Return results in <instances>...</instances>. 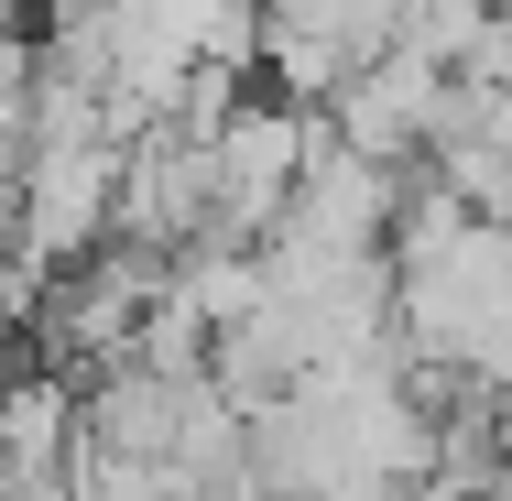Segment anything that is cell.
Masks as SVG:
<instances>
[{"mask_svg": "<svg viewBox=\"0 0 512 501\" xmlns=\"http://www.w3.org/2000/svg\"><path fill=\"white\" fill-rule=\"evenodd\" d=\"M0 491H33V480H77L88 469V414L66 371H11L0 382Z\"/></svg>", "mask_w": 512, "mask_h": 501, "instance_id": "obj_5", "label": "cell"}, {"mask_svg": "<svg viewBox=\"0 0 512 501\" xmlns=\"http://www.w3.org/2000/svg\"><path fill=\"white\" fill-rule=\"evenodd\" d=\"M316 131H327V109H295V99H273V88H251V99L229 109V131L207 142V229L262 251L284 229L295 186H306Z\"/></svg>", "mask_w": 512, "mask_h": 501, "instance_id": "obj_1", "label": "cell"}, {"mask_svg": "<svg viewBox=\"0 0 512 501\" xmlns=\"http://www.w3.org/2000/svg\"><path fill=\"white\" fill-rule=\"evenodd\" d=\"M447 66L436 55H414V44H393L382 66H360L338 99H327V142L338 153H360V164H425V142H436V120H447Z\"/></svg>", "mask_w": 512, "mask_h": 501, "instance_id": "obj_4", "label": "cell"}, {"mask_svg": "<svg viewBox=\"0 0 512 501\" xmlns=\"http://www.w3.org/2000/svg\"><path fill=\"white\" fill-rule=\"evenodd\" d=\"M404 44V0H262V66L273 99L327 109L360 66H382Z\"/></svg>", "mask_w": 512, "mask_h": 501, "instance_id": "obj_3", "label": "cell"}, {"mask_svg": "<svg viewBox=\"0 0 512 501\" xmlns=\"http://www.w3.org/2000/svg\"><path fill=\"white\" fill-rule=\"evenodd\" d=\"M120 229V142L88 131V142H33L22 175H11V262L22 273H66L109 251Z\"/></svg>", "mask_w": 512, "mask_h": 501, "instance_id": "obj_2", "label": "cell"}, {"mask_svg": "<svg viewBox=\"0 0 512 501\" xmlns=\"http://www.w3.org/2000/svg\"><path fill=\"white\" fill-rule=\"evenodd\" d=\"M491 11H502V22H512V0H491Z\"/></svg>", "mask_w": 512, "mask_h": 501, "instance_id": "obj_6", "label": "cell"}]
</instances>
